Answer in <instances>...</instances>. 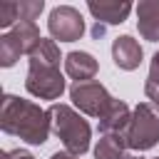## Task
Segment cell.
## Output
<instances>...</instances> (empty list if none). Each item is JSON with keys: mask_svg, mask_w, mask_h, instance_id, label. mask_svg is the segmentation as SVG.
Returning <instances> with one entry per match:
<instances>
[{"mask_svg": "<svg viewBox=\"0 0 159 159\" xmlns=\"http://www.w3.org/2000/svg\"><path fill=\"white\" fill-rule=\"evenodd\" d=\"M50 159H80V157H75V154H70V152H55Z\"/></svg>", "mask_w": 159, "mask_h": 159, "instance_id": "obj_17", "label": "cell"}, {"mask_svg": "<svg viewBox=\"0 0 159 159\" xmlns=\"http://www.w3.org/2000/svg\"><path fill=\"white\" fill-rule=\"evenodd\" d=\"M144 52H142V45L132 37V35H122L112 42V60L119 70H137L139 62H142Z\"/></svg>", "mask_w": 159, "mask_h": 159, "instance_id": "obj_8", "label": "cell"}, {"mask_svg": "<svg viewBox=\"0 0 159 159\" xmlns=\"http://www.w3.org/2000/svg\"><path fill=\"white\" fill-rule=\"evenodd\" d=\"M137 30L144 40H159V0H142L137 5Z\"/></svg>", "mask_w": 159, "mask_h": 159, "instance_id": "obj_10", "label": "cell"}, {"mask_svg": "<svg viewBox=\"0 0 159 159\" xmlns=\"http://www.w3.org/2000/svg\"><path fill=\"white\" fill-rule=\"evenodd\" d=\"M87 10L94 15L97 25H119L127 20V15L132 12V2L122 0V2H112V0H99V2H87Z\"/></svg>", "mask_w": 159, "mask_h": 159, "instance_id": "obj_9", "label": "cell"}, {"mask_svg": "<svg viewBox=\"0 0 159 159\" xmlns=\"http://www.w3.org/2000/svg\"><path fill=\"white\" fill-rule=\"evenodd\" d=\"M2 159H35V157L25 149H7V152H2Z\"/></svg>", "mask_w": 159, "mask_h": 159, "instance_id": "obj_16", "label": "cell"}, {"mask_svg": "<svg viewBox=\"0 0 159 159\" xmlns=\"http://www.w3.org/2000/svg\"><path fill=\"white\" fill-rule=\"evenodd\" d=\"M25 87L30 94H35L40 99H60V94L65 92V77H62L60 67H52V65H45L40 60L30 57Z\"/></svg>", "mask_w": 159, "mask_h": 159, "instance_id": "obj_5", "label": "cell"}, {"mask_svg": "<svg viewBox=\"0 0 159 159\" xmlns=\"http://www.w3.org/2000/svg\"><path fill=\"white\" fill-rule=\"evenodd\" d=\"M47 114H50V122H52V132L65 144V152L82 157L89 149V137H92L87 119H82V114L77 109H72L70 104H62V102H55L47 109Z\"/></svg>", "mask_w": 159, "mask_h": 159, "instance_id": "obj_2", "label": "cell"}, {"mask_svg": "<svg viewBox=\"0 0 159 159\" xmlns=\"http://www.w3.org/2000/svg\"><path fill=\"white\" fill-rule=\"evenodd\" d=\"M124 134H102L94 147V159H124Z\"/></svg>", "mask_w": 159, "mask_h": 159, "instance_id": "obj_13", "label": "cell"}, {"mask_svg": "<svg viewBox=\"0 0 159 159\" xmlns=\"http://www.w3.org/2000/svg\"><path fill=\"white\" fill-rule=\"evenodd\" d=\"M144 94H147V99H152V104L159 107V52L152 57L149 77H147V82H144Z\"/></svg>", "mask_w": 159, "mask_h": 159, "instance_id": "obj_15", "label": "cell"}, {"mask_svg": "<svg viewBox=\"0 0 159 159\" xmlns=\"http://www.w3.org/2000/svg\"><path fill=\"white\" fill-rule=\"evenodd\" d=\"M40 40L42 37H40V30L35 22H27V20L17 22L12 30H7L0 37V65L12 67L20 60V55L30 57L35 52V47L40 45Z\"/></svg>", "mask_w": 159, "mask_h": 159, "instance_id": "obj_4", "label": "cell"}, {"mask_svg": "<svg viewBox=\"0 0 159 159\" xmlns=\"http://www.w3.org/2000/svg\"><path fill=\"white\" fill-rule=\"evenodd\" d=\"M65 72L75 80V82H92L97 75V60L89 52H70L65 57Z\"/></svg>", "mask_w": 159, "mask_h": 159, "instance_id": "obj_11", "label": "cell"}, {"mask_svg": "<svg viewBox=\"0 0 159 159\" xmlns=\"http://www.w3.org/2000/svg\"><path fill=\"white\" fill-rule=\"evenodd\" d=\"M47 30L52 40L60 42H75L84 35V20L77 7L72 5H57L47 17Z\"/></svg>", "mask_w": 159, "mask_h": 159, "instance_id": "obj_7", "label": "cell"}, {"mask_svg": "<svg viewBox=\"0 0 159 159\" xmlns=\"http://www.w3.org/2000/svg\"><path fill=\"white\" fill-rule=\"evenodd\" d=\"M129 119H132V112H129L127 102L114 99L109 112L99 119V132L102 134H124L127 127H129Z\"/></svg>", "mask_w": 159, "mask_h": 159, "instance_id": "obj_12", "label": "cell"}, {"mask_svg": "<svg viewBox=\"0 0 159 159\" xmlns=\"http://www.w3.org/2000/svg\"><path fill=\"white\" fill-rule=\"evenodd\" d=\"M127 159H142V157H127ZM157 159H159V157H157Z\"/></svg>", "mask_w": 159, "mask_h": 159, "instance_id": "obj_18", "label": "cell"}, {"mask_svg": "<svg viewBox=\"0 0 159 159\" xmlns=\"http://www.w3.org/2000/svg\"><path fill=\"white\" fill-rule=\"evenodd\" d=\"M70 99H72V104L82 114H89V117L102 119L109 112V107L114 104L117 97H112L102 82L92 80V82H75L70 87Z\"/></svg>", "mask_w": 159, "mask_h": 159, "instance_id": "obj_6", "label": "cell"}, {"mask_svg": "<svg viewBox=\"0 0 159 159\" xmlns=\"http://www.w3.org/2000/svg\"><path fill=\"white\" fill-rule=\"evenodd\" d=\"M124 142L129 149L147 152L159 142V107L152 102H139L132 112L129 127L124 132Z\"/></svg>", "mask_w": 159, "mask_h": 159, "instance_id": "obj_3", "label": "cell"}, {"mask_svg": "<svg viewBox=\"0 0 159 159\" xmlns=\"http://www.w3.org/2000/svg\"><path fill=\"white\" fill-rule=\"evenodd\" d=\"M0 127L5 134L20 137L27 144H45L50 137L52 122L47 109H42L40 104L15 94H5L2 109H0Z\"/></svg>", "mask_w": 159, "mask_h": 159, "instance_id": "obj_1", "label": "cell"}, {"mask_svg": "<svg viewBox=\"0 0 159 159\" xmlns=\"http://www.w3.org/2000/svg\"><path fill=\"white\" fill-rule=\"evenodd\" d=\"M32 60H40V62H45V65H52V67H60V47H57V42L55 40H47V37H42L40 40V45L35 47V52L30 55Z\"/></svg>", "mask_w": 159, "mask_h": 159, "instance_id": "obj_14", "label": "cell"}]
</instances>
